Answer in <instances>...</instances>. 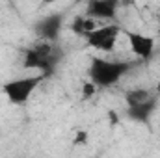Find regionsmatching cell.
I'll use <instances>...</instances> for the list:
<instances>
[{
    "instance_id": "7c38bea8",
    "label": "cell",
    "mask_w": 160,
    "mask_h": 158,
    "mask_svg": "<svg viewBox=\"0 0 160 158\" xmlns=\"http://www.w3.org/2000/svg\"><path fill=\"white\" fill-rule=\"evenodd\" d=\"M93 93H95V86H93L91 82H89V84H86V87H84V95H86V97H89V95H93Z\"/></svg>"
},
{
    "instance_id": "8992f818",
    "label": "cell",
    "mask_w": 160,
    "mask_h": 158,
    "mask_svg": "<svg viewBox=\"0 0 160 158\" xmlns=\"http://www.w3.org/2000/svg\"><path fill=\"white\" fill-rule=\"evenodd\" d=\"M62 26H63V17L60 13H50V15H45L43 19H39L34 26L36 34L39 36L41 41H50V43H56V39L60 37V32H62Z\"/></svg>"
},
{
    "instance_id": "52a82bcc",
    "label": "cell",
    "mask_w": 160,
    "mask_h": 158,
    "mask_svg": "<svg viewBox=\"0 0 160 158\" xmlns=\"http://www.w3.org/2000/svg\"><path fill=\"white\" fill-rule=\"evenodd\" d=\"M119 4L116 0H89L86 6V17L99 21V19H114L118 13Z\"/></svg>"
},
{
    "instance_id": "ba28073f",
    "label": "cell",
    "mask_w": 160,
    "mask_h": 158,
    "mask_svg": "<svg viewBox=\"0 0 160 158\" xmlns=\"http://www.w3.org/2000/svg\"><path fill=\"white\" fill-rule=\"evenodd\" d=\"M157 108H158V97L153 93L145 102L136 104V106H127L125 114H127L128 119H132V121H136V123H149V119L155 114Z\"/></svg>"
},
{
    "instance_id": "4fadbf2b",
    "label": "cell",
    "mask_w": 160,
    "mask_h": 158,
    "mask_svg": "<svg viewBox=\"0 0 160 158\" xmlns=\"http://www.w3.org/2000/svg\"><path fill=\"white\" fill-rule=\"evenodd\" d=\"M157 97H158V99H160V82H158V84H157Z\"/></svg>"
},
{
    "instance_id": "7a4b0ae2",
    "label": "cell",
    "mask_w": 160,
    "mask_h": 158,
    "mask_svg": "<svg viewBox=\"0 0 160 158\" xmlns=\"http://www.w3.org/2000/svg\"><path fill=\"white\" fill-rule=\"evenodd\" d=\"M140 62L130 60H104V58H93L88 69L89 82L95 87H112L119 82L130 69H134Z\"/></svg>"
},
{
    "instance_id": "5b68a950",
    "label": "cell",
    "mask_w": 160,
    "mask_h": 158,
    "mask_svg": "<svg viewBox=\"0 0 160 158\" xmlns=\"http://www.w3.org/2000/svg\"><path fill=\"white\" fill-rule=\"evenodd\" d=\"M123 34H125V37L128 41V47H130V50L136 58H140L142 62H147L153 56L155 39L151 36H145V34H140V32H130V30H123Z\"/></svg>"
},
{
    "instance_id": "3957f363",
    "label": "cell",
    "mask_w": 160,
    "mask_h": 158,
    "mask_svg": "<svg viewBox=\"0 0 160 158\" xmlns=\"http://www.w3.org/2000/svg\"><path fill=\"white\" fill-rule=\"evenodd\" d=\"M47 78L43 75H32V77H22L15 78L11 82H6L2 86V93L11 104H24L32 97V93L41 86V82Z\"/></svg>"
},
{
    "instance_id": "9c48e42d",
    "label": "cell",
    "mask_w": 160,
    "mask_h": 158,
    "mask_svg": "<svg viewBox=\"0 0 160 158\" xmlns=\"http://www.w3.org/2000/svg\"><path fill=\"white\" fill-rule=\"evenodd\" d=\"M97 28V21H93V19H89V17H86V15H77L75 19H73V22H71V30L80 36V37H88L93 30Z\"/></svg>"
},
{
    "instance_id": "277c9868",
    "label": "cell",
    "mask_w": 160,
    "mask_h": 158,
    "mask_svg": "<svg viewBox=\"0 0 160 158\" xmlns=\"http://www.w3.org/2000/svg\"><path fill=\"white\" fill-rule=\"evenodd\" d=\"M123 32L118 24H106V26H101V28H95L88 37H86V43L89 47H93L95 50H102V52H110L114 50L116 43H118V37Z\"/></svg>"
},
{
    "instance_id": "8fae6325",
    "label": "cell",
    "mask_w": 160,
    "mask_h": 158,
    "mask_svg": "<svg viewBox=\"0 0 160 158\" xmlns=\"http://www.w3.org/2000/svg\"><path fill=\"white\" fill-rule=\"evenodd\" d=\"M86 140H88V132H77L75 145H78V143H86Z\"/></svg>"
},
{
    "instance_id": "30bf717a",
    "label": "cell",
    "mask_w": 160,
    "mask_h": 158,
    "mask_svg": "<svg viewBox=\"0 0 160 158\" xmlns=\"http://www.w3.org/2000/svg\"><path fill=\"white\" fill-rule=\"evenodd\" d=\"M153 93L147 91V89H130L125 93V101H127V106H136V104H142L145 102Z\"/></svg>"
},
{
    "instance_id": "6da1fadb",
    "label": "cell",
    "mask_w": 160,
    "mask_h": 158,
    "mask_svg": "<svg viewBox=\"0 0 160 158\" xmlns=\"http://www.w3.org/2000/svg\"><path fill=\"white\" fill-rule=\"evenodd\" d=\"M62 58H63V50L60 45L50 43V41H38L30 48L24 50L22 65L24 69L38 71L39 75L48 78L60 65Z\"/></svg>"
}]
</instances>
